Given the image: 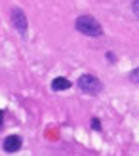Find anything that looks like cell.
Wrapping results in <instances>:
<instances>
[{"mask_svg":"<svg viewBox=\"0 0 139 156\" xmlns=\"http://www.w3.org/2000/svg\"><path fill=\"white\" fill-rule=\"evenodd\" d=\"M91 128H94V129H101V122H99V120H91Z\"/></svg>","mask_w":139,"mask_h":156,"instance_id":"obj_8","label":"cell"},{"mask_svg":"<svg viewBox=\"0 0 139 156\" xmlns=\"http://www.w3.org/2000/svg\"><path fill=\"white\" fill-rule=\"evenodd\" d=\"M67 88H71V82H69L67 78H63V76H57L55 80L52 82V90H55V91H61V90H67Z\"/></svg>","mask_w":139,"mask_h":156,"instance_id":"obj_5","label":"cell"},{"mask_svg":"<svg viewBox=\"0 0 139 156\" xmlns=\"http://www.w3.org/2000/svg\"><path fill=\"white\" fill-rule=\"evenodd\" d=\"M76 30H80L86 36H101L103 34V27L97 23V19H94L91 15H80L74 23Z\"/></svg>","mask_w":139,"mask_h":156,"instance_id":"obj_1","label":"cell"},{"mask_svg":"<svg viewBox=\"0 0 139 156\" xmlns=\"http://www.w3.org/2000/svg\"><path fill=\"white\" fill-rule=\"evenodd\" d=\"M130 80H132V82H139V67L130 73Z\"/></svg>","mask_w":139,"mask_h":156,"instance_id":"obj_6","label":"cell"},{"mask_svg":"<svg viewBox=\"0 0 139 156\" xmlns=\"http://www.w3.org/2000/svg\"><path fill=\"white\" fill-rule=\"evenodd\" d=\"M12 23H13V27L17 29V33L21 36H25L27 34V17H25V13H23L21 8H12Z\"/></svg>","mask_w":139,"mask_h":156,"instance_id":"obj_3","label":"cell"},{"mask_svg":"<svg viewBox=\"0 0 139 156\" xmlns=\"http://www.w3.org/2000/svg\"><path fill=\"white\" fill-rule=\"evenodd\" d=\"M2 120H4V111H0V126H2Z\"/></svg>","mask_w":139,"mask_h":156,"instance_id":"obj_9","label":"cell"},{"mask_svg":"<svg viewBox=\"0 0 139 156\" xmlns=\"http://www.w3.org/2000/svg\"><path fill=\"white\" fill-rule=\"evenodd\" d=\"M132 10H134V13L139 17V0H134V4H132Z\"/></svg>","mask_w":139,"mask_h":156,"instance_id":"obj_7","label":"cell"},{"mask_svg":"<svg viewBox=\"0 0 139 156\" xmlns=\"http://www.w3.org/2000/svg\"><path fill=\"white\" fill-rule=\"evenodd\" d=\"M76 84H78V88L82 91H86V93H99L103 90L101 80H99L97 76H94V74H82Z\"/></svg>","mask_w":139,"mask_h":156,"instance_id":"obj_2","label":"cell"},{"mask_svg":"<svg viewBox=\"0 0 139 156\" xmlns=\"http://www.w3.org/2000/svg\"><path fill=\"white\" fill-rule=\"evenodd\" d=\"M21 149V137L19 135H10L4 141V151L6 152H17Z\"/></svg>","mask_w":139,"mask_h":156,"instance_id":"obj_4","label":"cell"}]
</instances>
